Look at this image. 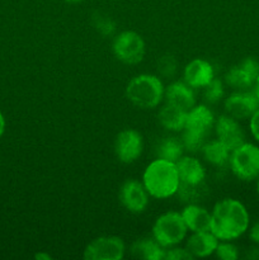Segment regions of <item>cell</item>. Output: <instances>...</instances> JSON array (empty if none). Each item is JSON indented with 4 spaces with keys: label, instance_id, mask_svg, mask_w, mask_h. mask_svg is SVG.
I'll return each instance as SVG.
<instances>
[{
    "label": "cell",
    "instance_id": "cell-28",
    "mask_svg": "<svg viewBox=\"0 0 259 260\" xmlns=\"http://www.w3.org/2000/svg\"><path fill=\"white\" fill-rule=\"evenodd\" d=\"M193 256L185 248L180 246H172V248L165 249L164 260H192Z\"/></svg>",
    "mask_w": 259,
    "mask_h": 260
},
{
    "label": "cell",
    "instance_id": "cell-1",
    "mask_svg": "<svg viewBox=\"0 0 259 260\" xmlns=\"http://www.w3.org/2000/svg\"><path fill=\"white\" fill-rule=\"evenodd\" d=\"M249 212L240 201L225 198L213 206L211 212V233L218 240H236L249 230Z\"/></svg>",
    "mask_w": 259,
    "mask_h": 260
},
{
    "label": "cell",
    "instance_id": "cell-26",
    "mask_svg": "<svg viewBox=\"0 0 259 260\" xmlns=\"http://www.w3.org/2000/svg\"><path fill=\"white\" fill-rule=\"evenodd\" d=\"M94 27L104 37L112 36L116 30V24H114L113 20L108 15H103L101 13L94 17Z\"/></svg>",
    "mask_w": 259,
    "mask_h": 260
},
{
    "label": "cell",
    "instance_id": "cell-15",
    "mask_svg": "<svg viewBox=\"0 0 259 260\" xmlns=\"http://www.w3.org/2000/svg\"><path fill=\"white\" fill-rule=\"evenodd\" d=\"M164 101L165 103L173 104L188 112L196 106L195 89L188 85L184 80L173 81L165 88Z\"/></svg>",
    "mask_w": 259,
    "mask_h": 260
},
{
    "label": "cell",
    "instance_id": "cell-17",
    "mask_svg": "<svg viewBox=\"0 0 259 260\" xmlns=\"http://www.w3.org/2000/svg\"><path fill=\"white\" fill-rule=\"evenodd\" d=\"M180 213L190 233L211 231V212L202 206L197 203H188Z\"/></svg>",
    "mask_w": 259,
    "mask_h": 260
},
{
    "label": "cell",
    "instance_id": "cell-27",
    "mask_svg": "<svg viewBox=\"0 0 259 260\" xmlns=\"http://www.w3.org/2000/svg\"><path fill=\"white\" fill-rule=\"evenodd\" d=\"M157 70H159V74L163 76H173L175 74V70H177V62H175V58L173 56H163L159 60V63H157Z\"/></svg>",
    "mask_w": 259,
    "mask_h": 260
},
{
    "label": "cell",
    "instance_id": "cell-3",
    "mask_svg": "<svg viewBox=\"0 0 259 260\" xmlns=\"http://www.w3.org/2000/svg\"><path fill=\"white\" fill-rule=\"evenodd\" d=\"M215 114L205 104H196L187 112L182 142L184 150L189 152H198L206 144V139L215 127Z\"/></svg>",
    "mask_w": 259,
    "mask_h": 260
},
{
    "label": "cell",
    "instance_id": "cell-14",
    "mask_svg": "<svg viewBox=\"0 0 259 260\" xmlns=\"http://www.w3.org/2000/svg\"><path fill=\"white\" fill-rule=\"evenodd\" d=\"M183 78L185 83L193 89H203L215 78V69L207 60L195 58L185 65Z\"/></svg>",
    "mask_w": 259,
    "mask_h": 260
},
{
    "label": "cell",
    "instance_id": "cell-20",
    "mask_svg": "<svg viewBox=\"0 0 259 260\" xmlns=\"http://www.w3.org/2000/svg\"><path fill=\"white\" fill-rule=\"evenodd\" d=\"M157 118H159L160 124L165 129L170 132H180L184 128L187 111L179 108V107L173 106V104L165 103L160 108L159 113H157Z\"/></svg>",
    "mask_w": 259,
    "mask_h": 260
},
{
    "label": "cell",
    "instance_id": "cell-21",
    "mask_svg": "<svg viewBox=\"0 0 259 260\" xmlns=\"http://www.w3.org/2000/svg\"><path fill=\"white\" fill-rule=\"evenodd\" d=\"M201 151H202L206 161L210 162L213 167H225L226 164H229V160H230L231 150L217 139L206 141Z\"/></svg>",
    "mask_w": 259,
    "mask_h": 260
},
{
    "label": "cell",
    "instance_id": "cell-25",
    "mask_svg": "<svg viewBox=\"0 0 259 260\" xmlns=\"http://www.w3.org/2000/svg\"><path fill=\"white\" fill-rule=\"evenodd\" d=\"M215 255L221 260H236L239 259V249L231 241L220 240L215 250Z\"/></svg>",
    "mask_w": 259,
    "mask_h": 260
},
{
    "label": "cell",
    "instance_id": "cell-6",
    "mask_svg": "<svg viewBox=\"0 0 259 260\" xmlns=\"http://www.w3.org/2000/svg\"><path fill=\"white\" fill-rule=\"evenodd\" d=\"M229 165L231 172L243 182H253L259 177V146L243 142L231 151Z\"/></svg>",
    "mask_w": 259,
    "mask_h": 260
},
{
    "label": "cell",
    "instance_id": "cell-23",
    "mask_svg": "<svg viewBox=\"0 0 259 260\" xmlns=\"http://www.w3.org/2000/svg\"><path fill=\"white\" fill-rule=\"evenodd\" d=\"M206 192H207V187H206L205 182L200 183V184H185V183H180L177 194L179 196V198L183 202L197 203L198 201H201L205 197Z\"/></svg>",
    "mask_w": 259,
    "mask_h": 260
},
{
    "label": "cell",
    "instance_id": "cell-30",
    "mask_svg": "<svg viewBox=\"0 0 259 260\" xmlns=\"http://www.w3.org/2000/svg\"><path fill=\"white\" fill-rule=\"evenodd\" d=\"M249 239H250L254 244L259 245V221L253 223V226L249 229Z\"/></svg>",
    "mask_w": 259,
    "mask_h": 260
},
{
    "label": "cell",
    "instance_id": "cell-19",
    "mask_svg": "<svg viewBox=\"0 0 259 260\" xmlns=\"http://www.w3.org/2000/svg\"><path fill=\"white\" fill-rule=\"evenodd\" d=\"M131 256L144 260H164L165 249L154 238H142L132 243Z\"/></svg>",
    "mask_w": 259,
    "mask_h": 260
},
{
    "label": "cell",
    "instance_id": "cell-18",
    "mask_svg": "<svg viewBox=\"0 0 259 260\" xmlns=\"http://www.w3.org/2000/svg\"><path fill=\"white\" fill-rule=\"evenodd\" d=\"M178 174H179L180 183L185 184H200L206 179V170L202 162L193 156H184L183 155L177 162Z\"/></svg>",
    "mask_w": 259,
    "mask_h": 260
},
{
    "label": "cell",
    "instance_id": "cell-5",
    "mask_svg": "<svg viewBox=\"0 0 259 260\" xmlns=\"http://www.w3.org/2000/svg\"><path fill=\"white\" fill-rule=\"evenodd\" d=\"M187 233L188 229L182 213L175 211L160 215L152 225V238L164 249L179 245L185 239Z\"/></svg>",
    "mask_w": 259,
    "mask_h": 260
},
{
    "label": "cell",
    "instance_id": "cell-12",
    "mask_svg": "<svg viewBox=\"0 0 259 260\" xmlns=\"http://www.w3.org/2000/svg\"><path fill=\"white\" fill-rule=\"evenodd\" d=\"M118 200L121 205L131 213H142L149 205L150 194L139 180H126L119 188Z\"/></svg>",
    "mask_w": 259,
    "mask_h": 260
},
{
    "label": "cell",
    "instance_id": "cell-9",
    "mask_svg": "<svg viewBox=\"0 0 259 260\" xmlns=\"http://www.w3.org/2000/svg\"><path fill=\"white\" fill-rule=\"evenodd\" d=\"M144 151V139L139 131L126 128L119 132L114 140V154L123 164H132Z\"/></svg>",
    "mask_w": 259,
    "mask_h": 260
},
{
    "label": "cell",
    "instance_id": "cell-13",
    "mask_svg": "<svg viewBox=\"0 0 259 260\" xmlns=\"http://www.w3.org/2000/svg\"><path fill=\"white\" fill-rule=\"evenodd\" d=\"M213 129H215L216 139L223 142L231 151L245 142V132L240 126V121L233 118L229 114L217 117Z\"/></svg>",
    "mask_w": 259,
    "mask_h": 260
},
{
    "label": "cell",
    "instance_id": "cell-10",
    "mask_svg": "<svg viewBox=\"0 0 259 260\" xmlns=\"http://www.w3.org/2000/svg\"><path fill=\"white\" fill-rule=\"evenodd\" d=\"M259 75V62L253 57H246L233 66L225 74V83L234 90H249L255 84Z\"/></svg>",
    "mask_w": 259,
    "mask_h": 260
},
{
    "label": "cell",
    "instance_id": "cell-4",
    "mask_svg": "<svg viewBox=\"0 0 259 260\" xmlns=\"http://www.w3.org/2000/svg\"><path fill=\"white\" fill-rule=\"evenodd\" d=\"M165 86L154 74H140L132 78L126 86V96L135 107L154 109L164 101Z\"/></svg>",
    "mask_w": 259,
    "mask_h": 260
},
{
    "label": "cell",
    "instance_id": "cell-16",
    "mask_svg": "<svg viewBox=\"0 0 259 260\" xmlns=\"http://www.w3.org/2000/svg\"><path fill=\"white\" fill-rule=\"evenodd\" d=\"M192 235L185 241V249L195 258H207L215 254L218 245V239L211 231L190 233Z\"/></svg>",
    "mask_w": 259,
    "mask_h": 260
},
{
    "label": "cell",
    "instance_id": "cell-31",
    "mask_svg": "<svg viewBox=\"0 0 259 260\" xmlns=\"http://www.w3.org/2000/svg\"><path fill=\"white\" fill-rule=\"evenodd\" d=\"M5 118H4V116H3V113L2 112H0V137L3 136V135H4V132H5Z\"/></svg>",
    "mask_w": 259,
    "mask_h": 260
},
{
    "label": "cell",
    "instance_id": "cell-7",
    "mask_svg": "<svg viewBox=\"0 0 259 260\" xmlns=\"http://www.w3.org/2000/svg\"><path fill=\"white\" fill-rule=\"evenodd\" d=\"M112 50L118 61L126 65L141 62L146 52V45L141 35L134 30H123L114 37Z\"/></svg>",
    "mask_w": 259,
    "mask_h": 260
},
{
    "label": "cell",
    "instance_id": "cell-24",
    "mask_svg": "<svg viewBox=\"0 0 259 260\" xmlns=\"http://www.w3.org/2000/svg\"><path fill=\"white\" fill-rule=\"evenodd\" d=\"M203 96L206 102L210 104H215L220 102L223 96V83L220 79L213 78L207 85L203 88Z\"/></svg>",
    "mask_w": 259,
    "mask_h": 260
},
{
    "label": "cell",
    "instance_id": "cell-22",
    "mask_svg": "<svg viewBox=\"0 0 259 260\" xmlns=\"http://www.w3.org/2000/svg\"><path fill=\"white\" fill-rule=\"evenodd\" d=\"M183 152H184V146H183L182 139L174 136L164 137L156 147L157 157L173 162H177L183 156Z\"/></svg>",
    "mask_w": 259,
    "mask_h": 260
},
{
    "label": "cell",
    "instance_id": "cell-33",
    "mask_svg": "<svg viewBox=\"0 0 259 260\" xmlns=\"http://www.w3.org/2000/svg\"><path fill=\"white\" fill-rule=\"evenodd\" d=\"M253 91L255 93L256 98H258V101H259V75H258V78H256L255 84H254V86H253Z\"/></svg>",
    "mask_w": 259,
    "mask_h": 260
},
{
    "label": "cell",
    "instance_id": "cell-35",
    "mask_svg": "<svg viewBox=\"0 0 259 260\" xmlns=\"http://www.w3.org/2000/svg\"><path fill=\"white\" fill-rule=\"evenodd\" d=\"M256 192H258V194H259V177L256 178Z\"/></svg>",
    "mask_w": 259,
    "mask_h": 260
},
{
    "label": "cell",
    "instance_id": "cell-29",
    "mask_svg": "<svg viewBox=\"0 0 259 260\" xmlns=\"http://www.w3.org/2000/svg\"><path fill=\"white\" fill-rule=\"evenodd\" d=\"M249 128H250V134L253 139L259 144V108L249 118Z\"/></svg>",
    "mask_w": 259,
    "mask_h": 260
},
{
    "label": "cell",
    "instance_id": "cell-11",
    "mask_svg": "<svg viewBox=\"0 0 259 260\" xmlns=\"http://www.w3.org/2000/svg\"><path fill=\"white\" fill-rule=\"evenodd\" d=\"M226 114L238 121H245L259 108V101L253 90H235L223 102Z\"/></svg>",
    "mask_w": 259,
    "mask_h": 260
},
{
    "label": "cell",
    "instance_id": "cell-34",
    "mask_svg": "<svg viewBox=\"0 0 259 260\" xmlns=\"http://www.w3.org/2000/svg\"><path fill=\"white\" fill-rule=\"evenodd\" d=\"M69 4H79V3H83L84 0H65Z\"/></svg>",
    "mask_w": 259,
    "mask_h": 260
},
{
    "label": "cell",
    "instance_id": "cell-8",
    "mask_svg": "<svg viewBox=\"0 0 259 260\" xmlns=\"http://www.w3.org/2000/svg\"><path fill=\"white\" fill-rule=\"evenodd\" d=\"M124 253L126 245L119 236L106 235L91 240L84 249L83 258L85 260H121Z\"/></svg>",
    "mask_w": 259,
    "mask_h": 260
},
{
    "label": "cell",
    "instance_id": "cell-2",
    "mask_svg": "<svg viewBox=\"0 0 259 260\" xmlns=\"http://www.w3.org/2000/svg\"><path fill=\"white\" fill-rule=\"evenodd\" d=\"M142 184L150 197L167 200L178 193L180 185L179 174L175 162L156 157L144 170Z\"/></svg>",
    "mask_w": 259,
    "mask_h": 260
},
{
    "label": "cell",
    "instance_id": "cell-32",
    "mask_svg": "<svg viewBox=\"0 0 259 260\" xmlns=\"http://www.w3.org/2000/svg\"><path fill=\"white\" fill-rule=\"evenodd\" d=\"M35 258L38 260H50V259H52V256L48 255L47 253H38V254H36Z\"/></svg>",
    "mask_w": 259,
    "mask_h": 260
}]
</instances>
